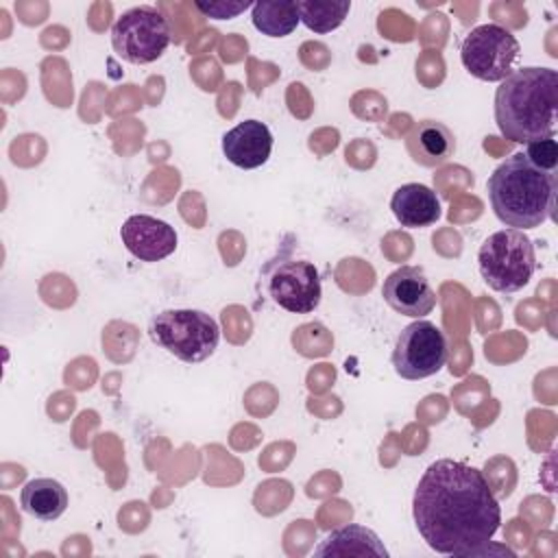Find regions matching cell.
<instances>
[{
  "mask_svg": "<svg viewBox=\"0 0 558 558\" xmlns=\"http://www.w3.org/2000/svg\"><path fill=\"white\" fill-rule=\"evenodd\" d=\"M486 187L495 216L510 229H534L554 216L556 172L532 166L523 153L501 161L488 177Z\"/></svg>",
  "mask_w": 558,
  "mask_h": 558,
  "instance_id": "3",
  "label": "cell"
},
{
  "mask_svg": "<svg viewBox=\"0 0 558 558\" xmlns=\"http://www.w3.org/2000/svg\"><path fill=\"white\" fill-rule=\"evenodd\" d=\"M480 275L497 292H519L525 288L536 268L532 240L519 229L490 233L477 253Z\"/></svg>",
  "mask_w": 558,
  "mask_h": 558,
  "instance_id": "4",
  "label": "cell"
},
{
  "mask_svg": "<svg viewBox=\"0 0 558 558\" xmlns=\"http://www.w3.org/2000/svg\"><path fill=\"white\" fill-rule=\"evenodd\" d=\"M386 303L410 318H421L436 307V292L418 266H401L392 270L381 286Z\"/></svg>",
  "mask_w": 558,
  "mask_h": 558,
  "instance_id": "11",
  "label": "cell"
},
{
  "mask_svg": "<svg viewBox=\"0 0 558 558\" xmlns=\"http://www.w3.org/2000/svg\"><path fill=\"white\" fill-rule=\"evenodd\" d=\"M270 299L292 314H310L320 303V275L307 259H283L266 277Z\"/></svg>",
  "mask_w": 558,
  "mask_h": 558,
  "instance_id": "9",
  "label": "cell"
},
{
  "mask_svg": "<svg viewBox=\"0 0 558 558\" xmlns=\"http://www.w3.org/2000/svg\"><path fill=\"white\" fill-rule=\"evenodd\" d=\"M449 357V342L440 327L429 320H414L397 338L392 351L395 373L416 381L436 375Z\"/></svg>",
  "mask_w": 558,
  "mask_h": 558,
  "instance_id": "8",
  "label": "cell"
},
{
  "mask_svg": "<svg viewBox=\"0 0 558 558\" xmlns=\"http://www.w3.org/2000/svg\"><path fill=\"white\" fill-rule=\"evenodd\" d=\"M251 20L266 37H286L301 22L296 0H259L251 7Z\"/></svg>",
  "mask_w": 558,
  "mask_h": 558,
  "instance_id": "17",
  "label": "cell"
},
{
  "mask_svg": "<svg viewBox=\"0 0 558 558\" xmlns=\"http://www.w3.org/2000/svg\"><path fill=\"white\" fill-rule=\"evenodd\" d=\"M272 133L259 120H244L222 135V153L238 168L253 170L268 161Z\"/></svg>",
  "mask_w": 558,
  "mask_h": 558,
  "instance_id": "12",
  "label": "cell"
},
{
  "mask_svg": "<svg viewBox=\"0 0 558 558\" xmlns=\"http://www.w3.org/2000/svg\"><path fill=\"white\" fill-rule=\"evenodd\" d=\"M299 20L314 33H331L349 15V0H299Z\"/></svg>",
  "mask_w": 558,
  "mask_h": 558,
  "instance_id": "18",
  "label": "cell"
},
{
  "mask_svg": "<svg viewBox=\"0 0 558 558\" xmlns=\"http://www.w3.org/2000/svg\"><path fill=\"white\" fill-rule=\"evenodd\" d=\"M68 490L52 477H35L20 493L22 510L39 521H57L68 508Z\"/></svg>",
  "mask_w": 558,
  "mask_h": 558,
  "instance_id": "15",
  "label": "cell"
},
{
  "mask_svg": "<svg viewBox=\"0 0 558 558\" xmlns=\"http://www.w3.org/2000/svg\"><path fill=\"white\" fill-rule=\"evenodd\" d=\"M392 216L408 229L429 227L440 218V201L436 192L423 183H405L390 198Z\"/></svg>",
  "mask_w": 558,
  "mask_h": 558,
  "instance_id": "14",
  "label": "cell"
},
{
  "mask_svg": "<svg viewBox=\"0 0 558 558\" xmlns=\"http://www.w3.org/2000/svg\"><path fill=\"white\" fill-rule=\"evenodd\" d=\"M405 146L410 157L425 166V168H438L442 166L456 150V137L449 126H445L438 120H421L416 122L408 137Z\"/></svg>",
  "mask_w": 558,
  "mask_h": 558,
  "instance_id": "13",
  "label": "cell"
},
{
  "mask_svg": "<svg viewBox=\"0 0 558 558\" xmlns=\"http://www.w3.org/2000/svg\"><path fill=\"white\" fill-rule=\"evenodd\" d=\"M519 52V39L499 24L475 26L460 46L466 72L488 83H501L512 72Z\"/></svg>",
  "mask_w": 558,
  "mask_h": 558,
  "instance_id": "7",
  "label": "cell"
},
{
  "mask_svg": "<svg viewBox=\"0 0 558 558\" xmlns=\"http://www.w3.org/2000/svg\"><path fill=\"white\" fill-rule=\"evenodd\" d=\"M412 517L429 549L471 558L499 530L501 508L480 469L442 458L418 480Z\"/></svg>",
  "mask_w": 558,
  "mask_h": 558,
  "instance_id": "1",
  "label": "cell"
},
{
  "mask_svg": "<svg viewBox=\"0 0 558 558\" xmlns=\"http://www.w3.org/2000/svg\"><path fill=\"white\" fill-rule=\"evenodd\" d=\"M150 340L181 362L207 360L220 340L218 323L201 310H163L148 323Z\"/></svg>",
  "mask_w": 558,
  "mask_h": 558,
  "instance_id": "5",
  "label": "cell"
},
{
  "mask_svg": "<svg viewBox=\"0 0 558 558\" xmlns=\"http://www.w3.org/2000/svg\"><path fill=\"white\" fill-rule=\"evenodd\" d=\"M523 155L527 157V161L545 172H556L558 166V144L554 137H543V140H534L525 144Z\"/></svg>",
  "mask_w": 558,
  "mask_h": 558,
  "instance_id": "19",
  "label": "cell"
},
{
  "mask_svg": "<svg viewBox=\"0 0 558 558\" xmlns=\"http://www.w3.org/2000/svg\"><path fill=\"white\" fill-rule=\"evenodd\" d=\"M558 74L551 68L512 70L495 92V122L501 135L527 144L556 133Z\"/></svg>",
  "mask_w": 558,
  "mask_h": 558,
  "instance_id": "2",
  "label": "cell"
},
{
  "mask_svg": "<svg viewBox=\"0 0 558 558\" xmlns=\"http://www.w3.org/2000/svg\"><path fill=\"white\" fill-rule=\"evenodd\" d=\"M170 44V24L161 11L142 4L124 11L111 26V46L120 59L144 65L157 61Z\"/></svg>",
  "mask_w": 558,
  "mask_h": 558,
  "instance_id": "6",
  "label": "cell"
},
{
  "mask_svg": "<svg viewBox=\"0 0 558 558\" xmlns=\"http://www.w3.org/2000/svg\"><path fill=\"white\" fill-rule=\"evenodd\" d=\"M126 251L140 262H161L177 248V231L166 220L148 214H133L120 227Z\"/></svg>",
  "mask_w": 558,
  "mask_h": 558,
  "instance_id": "10",
  "label": "cell"
},
{
  "mask_svg": "<svg viewBox=\"0 0 558 558\" xmlns=\"http://www.w3.org/2000/svg\"><path fill=\"white\" fill-rule=\"evenodd\" d=\"M316 556H388L379 536L364 525H344L333 530L314 551Z\"/></svg>",
  "mask_w": 558,
  "mask_h": 558,
  "instance_id": "16",
  "label": "cell"
},
{
  "mask_svg": "<svg viewBox=\"0 0 558 558\" xmlns=\"http://www.w3.org/2000/svg\"><path fill=\"white\" fill-rule=\"evenodd\" d=\"M196 11L205 17H214V20H231L238 17L240 13H244L246 9H251V2H235V0H196L194 2Z\"/></svg>",
  "mask_w": 558,
  "mask_h": 558,
  "instance_id": "20",
  "label": "cell"
}]
</instances>
